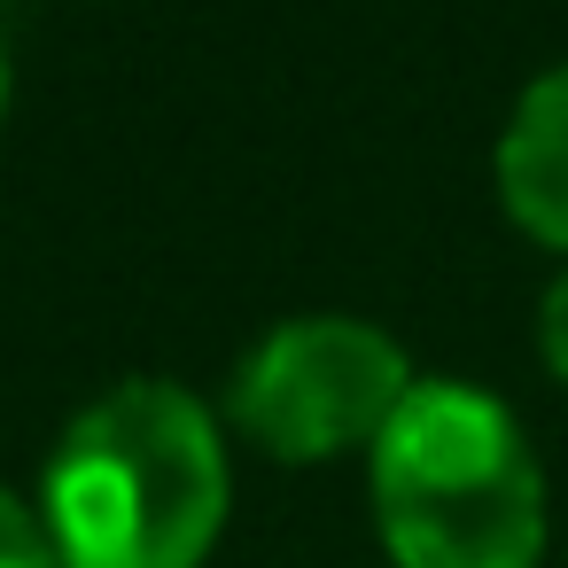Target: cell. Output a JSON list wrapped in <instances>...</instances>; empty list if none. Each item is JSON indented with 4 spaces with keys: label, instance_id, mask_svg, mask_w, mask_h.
Segmentation results:
<instances>
[{
    "label": "cell",
    "instance_id": "1",
    "mask_svg": "<svg viewBox=\"0 0 568 568\" xmlns=\"http://www.w3.org/2000/svg\"><path fill=\"white\" fill-rule=\"evenodd\" d=\"M226 521L219 420L172 382H125L48 459V545L63 568H195Z\"/></svg>",
    "mask_w": 568,
    "mask_h": 568
},
{
    "label": "cell",
    "instance_id": "2",
    "mask_svg": "<svg viewBox=\"0 0 568 568\" xmlns=\"http://www.w3.org/2000/svg\"><path fill=\"white\" fill-rule=\"evenodd\" d=\"M374 521L397 568H529L545 475L514 413L475 382H413L374 436Z\"/></svg>",
    "mask_w": 568,
    "mask_h": 568
},
{
    "label": "cell",
    "instance_id": "3",
    "mask_svg": "<svg viewBox=\"0 0 568 568\" xmlns=\"http://www.w3.org/2000/svg\"><path fill=\"white\" fill-rule=\"evenodd\" d=\"M413 389L405 351L366 320H288L234 374V428L273 459H327L374 444Z\"/></svg>",
    "mask_w": 568,
    "mask_h": 568
},
{
    "label": "cell",
    "instance_id": "4",
    "mask_svg": "<svg viewBox=\"0 0 568 568\" xmlns=\"http://www.w3.org/2000/svg\"><path fill=\"white\" fill-rule=\"evenodd\" d=\"M498 195L537 242L568 250V63H552L514 102L498 133Z\"/></svg>",
    "mask_w": 568,
    "mask_h": 568
},
{
    "label": "cell",
    "instance_id": "5",
    "mask_svg": "<svg viewBox=\"0 0 568 568\" xmlns=\"http://www.w3.org/2000/svg\"><path fill=\"white\" fill-rule=\"evenodd\" d=\"M0 568H63L55 560V545H48V529L0 490Z\"/></svg>",
    "mask_w": 568,
    "mask_h": 568
},
{
    "label": "cell",
    "instance_id": "6",
    "mask_svg": "<svg viewBox=\"0 0 568 568\" xmlns=\"http://www.w3.org/2000/svg\"><path fill=\"white\" fill-rule=\"evenodd\" d=\"M537 343H545V358H552V374L568 382V273L545 288V312H537Z\"/></svg>",
    "mask_w": 568,
    "mask_h": 568
},
{
    "label": "cell",
    "instance_id": "7",
    "mask_svg": "<svg viewBox=\"0 0 568 568\" xmlns=\"http://www.w3.org/2000/svg\"><path fill=\"white\" fill-rule=\"evenodd\" d=\"M0 118H9V55H0Z\"/></svg>",
    "mask_w": 568,
    "mask_h": 568
}]
</instances>
